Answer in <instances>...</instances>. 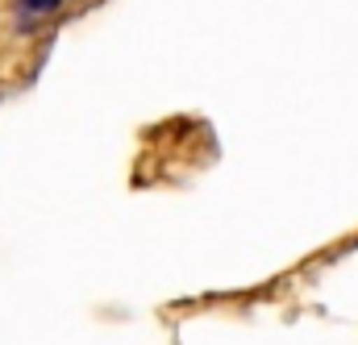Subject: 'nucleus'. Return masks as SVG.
<instances>
[{"instance_id":"nucleus-1","label":"nucleus","mask_w":358,"mask_h":345,"mask_svg":"<svg viewBox=\"0 0 358 345\" xmlns=\"http://www.w3.org/2000/svg\"><path fill=\"white\" fill-rule=\"evenodd\" d=\"M21 4V13H29V17H46V13H55L63 0H17Z\"/></svg>"}]
</instances>
